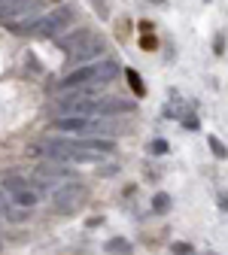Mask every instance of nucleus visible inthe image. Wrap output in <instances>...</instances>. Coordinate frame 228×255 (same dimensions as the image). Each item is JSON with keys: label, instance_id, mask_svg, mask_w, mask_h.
<instances>
[{"label": "nucleus", "instance_id": "obj_1", "mask_svg": "<svg viewBox=\"0 0 228 255\" xmlns=\"http://www.w3.org/2000/svg\"><path fill=\"white\" fill-rule=\"evenodd\" d=\"M119 76V64L116 58H104V61H88V64H79L73 67L67 76L58 82V91H73V88H82V85H91V88H101L107 82H113Z\"/></svg>", "mask_w": 228, "mask_h": 255}, {"label": "nucleus", "instance_id": "obj_2", "mask_svg": "<svg viewBox=\"0 0 228 255\" xmlns=\"http://www.w3.org/2000/svg\"><path fill=\"white\" fill-rule=\"evenodd\" d=\"M55 131L64 134H79V137H97V134H119L116 125L110 122V116H58L55 119Z\"/></svg>", "mask_w": 228, "mask_h": 255}, {"label": "nucleus", "instance_id": "obj_3", "mask_svg": "<svg viewBox=\"0 0 228 255\" xmlns=\"http://www.w3.org/2000/svg\"><path fill=\"white\" fill-rule=\"evenodd\" d=\"M73 18H76L73 6H61V9H55L49 15H40V18L30 21L27 37H58V34H64V30L73 24Z\"/></svg>", "mask_w": 228, "mask_h": 255}, {"label": "nucleus", "instance_id": "obj_4", "mask_svg": "<svg viewBox=\"0 0 228 255\" xmlns=\"http://www.w3.org/2000/svg\"><path fill=\"white\" fill-rule=\"evenodd\" d=\"M82 198H85V191H82L76 182L58 185V188L52 191V204H55V213H61V216H70V213H76V210H79V204H82Z\"/></svg>", "mask_w": 228, "mask_h": 255}, {"label": "nucleus", "instance_id": "obj_5", "mask_svg": "<svg viewBox=\"0 0 228 255\" xmlns=\"http://www.w3.org/2000/svg\"><path fill=\"white\" fill-rule=\"evenodd\" d=\"M101 55H107V43L104 40H97V37H91L88 43H82V46H76L73 52H70V64H76V67H79V64H88V61H97V58H101Z\"/></svg>", "mask_w": 228, "mask_h": 255}, {"label": "nucleus", "instance_id": "obj_6", "mask_svg": "<svg viewBox=\"0 0 228 255\" xmlns=\"http://www.w3.org/2000/svg\"><path fill=\"white\" fill-rule=\"evenodd\" d=\"M134 101L125 98H97V116H119V113H134Z\"/></svg>", "mask_w": 228, "mask_h": 255}, {"label": "nucleus", "instance_id": "obj_7", "mask_svg": "<svg viewBox=\"0 0 228 255\" xmlns=\"http://www.w3.org/2000/svg\"><path fill=\"white\" fill-rule=\"evenodd\" d=\"M91 37H94V30H91V27H76V30H70L67 37H55V46H61V49H67V52H73L76 46L88 43Z\"/></svg>", "mask_w": 228, "mask_h": 255}, {"label": "nucleus", "instance_id": "obj_8", "mask_svg": "<svg viewBox=\"0 0 228 255\" xmlns=\"http://www.w3.org/2000/svg\"><path fill=\"white\" fill-rule=\"evenodd\" d=\"M9 204H15V207H21V210H34V207L40 204V195H37L34 188H27V185H21V188L9 191Z\"/></svg>", "mask_w": 228, "mask_h": 255}, {"label": "nucleus", "instance_id": "obj_9", "mask_svg": "<svg viewBox=\"0 0 228 255\" xmlns=\"http://www.w3.org/2000/svg\"><path fill=\"white\" fill-rule=\"evenodd\" d=\"M73 170L70 167H64V161H55V164H46L37 170V179L40 182H55V179H70Z\"/></svg>", "mask_w": 228, "mask_h": 255}, {"label": "nucleus", "instance_id": "obj_10", "mask_svg": "<svg viewBox=\"0 0 228 255\" xmlns=\"http://www.w3.org/2000/svg\"><path fill=\"white\" fill-rule=\"evenodd\" d=\"M152 210H155V213H168V210H171V195L158 191V195L152 198Z\"/></svg>", "mask_w": 228, "mask_h": 255}, {"label": "nucleus", "instance_id": "obj_11", "mask_svg": "<svg viewBox=\"0 0 228 255\" xmlns=\"http://www.w3.org/2000/svg\"><path fill=\"white\" fill-rule=\"evenodd\" d=\"M21 0H0V21H9V15L15 12V6Z\"/></svg>", "mask_w": 228, "mask_h": 255}, {"label": "nucleus", "instance_id": "obj_12", "mask_svg": "<svg viewBox=\"0 0 228 255\" xmlns=\"http://www.w3.org/2000/svg\"><path fill=\"white\" fill-rule=\"evenodd\" d=\"M207 143H210V149H213V155H216V158H228V146H225L219 137H213V134H210V137H207Z\"/></svg>", "mask_w": 228, "mask_h": 255}, {"label": "nucleus", "instance_id": "obj_13", "mask_svg": "<svg viewBox=\"0 0 228 255\" xmlns=\"http://www.w3.org/2000/svg\"><path fill=\"white\" fill-rule=\"evenodd\" d=\"M107 252H131V243H128L125 237H113L107 243Z\"/></svg>", "mask_w": 228, "mask_h": 255}, {"label": "nucleus", "instance_id": "obj_14", "mask_svg": "<svg viewBox=\"0 0 228 255\" xmlns=\"http://www.w3.org/2000/svg\"><path fill=\"white\" fill-rule=\"evenodd\" d=\"M128 82H131V88H134L137 98H143V94H146V88H143V82H140V73H137V70H128Z\"/></svg>", "mask_w": 228, "mask_h": 255}, {"label": "nucleus", "instance_id": "obj_15", "mask_svg": "<svg viewBox=\"0 0 228 255\" xmlns=\"http://www.w3.org/2000/svg\"><path fill=\"white\" fill-rule=\"evenodd\" d=\"M21 185H27L21 176H6V179H3V188H6V191H15V188H21Z\"/></svg>", "mask_w": 228, "mask_h": 255}, {"label": "nucleus", "instance_id": "obj_16", "mask_svg": "<svg viewBox=\"0 0 228 255\" xmlns=\"http://www.w3.org/2000/svg\"><path fill=\"white\" fill-rule=\"evenodd\" d=\"M152 152L155 155H165L168 152V140H152Z\"/></svg>", "mask_w": 228, "mask_h": 255}, {"label": "nucleus", "instance_id": "obj_17", "mask_svg": "<svg viewBox=\"0 0 228 255\" xmlns=\"http://www.w3.org/2000/svg\"><path fill=\"white\" fill-rule=\"evenodd\" d=\"M174 252H186V255H189L192 246H189V243H174Z\"/></svg>", "mask_w": 228, "mask_h": 255}, {"label": "nucleus", "instance_id": "obj_18", "mask_svg": "<svg viewBox=\"0 0 228 255\" xmlns=\"http://www.w3.org/2000/svg\"><path fill=\"white\" fill-rule=\"evenodd\" d=\"M219 210H225V213H228V195H225V191L219 195Z\"/></svg>", "mask_w": 228, "mask_h": 255}, {"label": "nucleus", "instance_id": "obj_19", "mask_svg": "<svg viewBox=\"0 0 228 255\" xmlns=\"http://www.w3.org/2000/svg\"><path fill=\"white\" fill-rule=\"evenodd\" d=\"M3 204H6V198H3V195H0V213H3Z\"/></svg>", "mask_w": 228, "mask_h": 255}, {"label": "nucleus", "instance_id": "obj_20", "mask_svg": "<svg viewBox=\"0 0 228 255\" xmlns=\"http://www.w3.org/2000/svg\"><path fill=\"white\" fill-rule=\"evenodd\" d=\"M149 3H165V0H149Z\"/></svg>", "mask_w": 228, "mask_h": 255}, {"label": "nucleus", "instance_id": "obj_21", "mask_svg": "<svg viewBox=\"0 0 228 255\" xmlns=\"http://www.w3.org/2000/svg\"><path fill=\"white\" fill-rule=\"evenodd\" d=\"M207 3H210V0H207Z\"/></svg>", "mask_w": 228, "mask_h": 255}]
</instances>
